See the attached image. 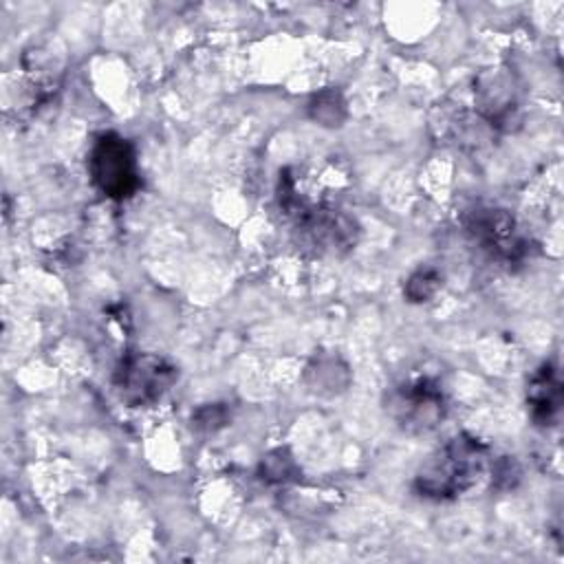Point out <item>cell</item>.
Here are the masks:
<instances>
[{
	"mask_svg": "<svg viewBox=\"0 0 564 564\" xmlns=\"http://www.w3.org/2000/svg\"><path fill=\"white\" fill-rule=\"evenodd\" d=\"M278 205L302 249L315 256H341L355 247L359 236L357 220L330 198L304 194L289 170L280 172Z\"/></svg>",
	"mask_w": 564,
	"mask_h": 564,
	"instance_id": "1",
	"label": "cell"
},
{
	"mask_svg": "<svg viewBox=\"0 0 564 564\" xmlns=\"http://www.w3.org/2000/svg\"><path fill=\"white\" fill-rule=\"evenodd\" d=\"M487 467V445L471 436L458 434L441 445L416 471L414 489L423 498L452 500L471 489Z\"/></svg>",
	"mask_w": 564,
	"mask_h": 564,
	"instance_id": "2",
	"label": "cell"
},
{
	"mask_svg": "<svg viewBox=\"0 0 564 564\" xmlns=\"http://www.w3.org/2000/svg\"><path fill=\"white\" fill-rule=\"evenodd\" d=\"M386 412L405 432L421 434L438 427L447 414V397L432 375H416L388 392Z\"/></svg>",
	"mask_w": 564,
	"mask_h": 564,
	"instance_id": "3",
	"label": "cell"
},
{
	"mask_svg": "<svg viewBox=\"0 0 564 564\" xmlns=\"http://www.w3.org/2000/svg\"><path fill=\"white\" fill-rule=\"evenodd\" d=\"M88 174L95 187L112 200L130 198L141 185L134 148L117 132H104L95 139L88 154Z\"/></svg>",
	"mask_w": 564,
	"mask_h": 564,
	"instance_id": "4",
	"label": "cell"
},
{
	"mask_svg": "<svg viewBox=\"0 0 564 564\" xmlns=\"http://www.w3.org/2000/svg\"><path fill=\"white\" fill-rule=\"evenodd\" d=\"M178 379L172 361L156 352H130L115 370V390L132 408L156 403Z\"/></svg>",
	"mask_w": 564,
	"mask_h": 564,
	"instance_id": "5",
	"label": "cell"
},
{
	"mask_svg": "<svg viewBox=\"0 0 564 564\" xmlns=\"http://www.w3.org/2000/svg\"><path fill=\"white\" fill-rule=\"evenodd\" d=\"M463 223L471 242L491 260L516 264L529 253V240L507 209L476 205L465 214Z\"/></svg>",
	"mask_w": 564,
	"mask_h": 564,
	"instance_id": "6",
	"label": "cell"
},
{
	"mask_svg": "<svg viewBox=\"0 0 564 564\" xmlns=\"http://www.w3.org/2000/svg\"><path fill=\"white\" fill-rule=\"evenodd\" d=\"M476 108L491 130H513L520 123V88L507 68H489L476 77Z\"/></svg>",
	"mask_w": 564,
	"mask_h": 564,
	"instance_id": "7",
	"label": "cell"
},
{
	"mask_svg": "<svg viewBox=\"0 0 564 564\" xmlns=\"http://www.w3.org/2000/svg\"><path fill=\"white\" fill-rule=\"evenodd\" d=\"M529 412L535 425H553L562 410V381L551 364H544L529 381L527 390Z\"/></svg>",
	"mask_w": 564,
	"mask_h": 564,
	"instance_id": "8",
	"label": "cell"
},
{
	"mask_svg": "<svg viewBox=\"0 0 564 564\" xmlns=\"http://www.w3.org/2000/svg\"><path fill=\"white\" fill-rule=\"evenodd\" d=\"M348 368L337 357H319L306 368V381L315 392L335 394L348 386Z\"/></svg>",
	"mask_w": 564,
	"mask_h": 564,
	"instance_id": "9",
	"label": "cell"
},
{
	"mask_svg": "<svg viewBox=\"0 0 564 564\" xmlns=\"http://www.w3.org/2000/svg\"><path fill=\"white\" fill-rule=\"evenodd\" d=\"M308 115L315 123L324 128H339L346 119V101L339 90L326 88L311 99Z\"/></svg>",
	"mask_w": 564,
	"mask_h": 564,
	"instance_id": "10",
	"label": "cell"
},
{
	"mask_svg": "<svg viewBox=\"0 0 564 564\" xmlns=\"http://www.w3.org/2000/svg\"><path fill=\"white\" fill-rule=\"evenodd\" d=\"M441 284H443V278L436 269L421 267L405 280L403 295L408 297V302H416V304L427 302L430 297H434V293L441 289Z\"/></svg>",
	"mask_w": 564,
	"mask_h": 564,
	"instance_id": "11",
	"label": "cell"
},
{
	"mask_svg": "<svg viewBox=\"0 0 564 564\" xmlns=\"http://www.w3.org/2000/svg\"><path fill=\"white\" fill-rule=\"evenodd\" d=\"M295 463L291 458V454L286 449H275L271 454H267L260 463V476L267 482H286L291 478H295Z\"/></svg>",
	"mask_w": 564,
	"mask_h": 564,
	"instance_id": "12",
	"label": "cell"
},
{
	"mask_svg": "<svg viewBox=\"0 0 564 564\" xmlns=\"http://www.w3.org/2000/svg\"><path fill=\"white\" fill-rule=\"evenodd\" d=\"M227 419H229V414H227V410L223 408V405H218V403H209V405H203L200 410H196V414L192 416V421H194V427H198V430H218V427H223L225 423H227Z\"/></svg>",
	"mask_w": 564,
	"mask_h": 564,
	"instance_id": "13",
	"label": "cell"
}]
</instances>
